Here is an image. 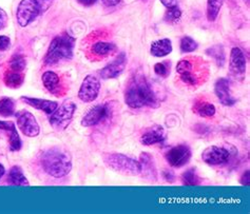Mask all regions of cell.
<instances>
[{"instance_id":"29","label":"cell","mask_w":250,"mask_h":214,"mask_svg":"<svg viewBox=\"0 0 250 214\" xmlns=\"http://www.w3.org/2000/svg\"><path fill=\"white\" fill-rule=\"evenodd\" d=\"M25 64H27V61L22 55H14L11 58L9 67L10 70L14 71V72H21L24 70Z\"/></svg>"},{"instance_id":"33","label":"cell","mask_w":250,"mask_h":214,"mask_svg":"<svg viewBox=\"0 0 250 214\" xmlns=\"http://www.w3.org/2000/svg\"><path fill=\"white\" fill-rule=\"evenodd\" d=\"M11 45V39L8 36H0V52L6 51Z\"/></svg>"},{"instance_id":"1","label":"cell","mask_w":250,"mask_h":214,"mask_svg":"<svg viewBox=\"0 0 250 214\" xmlns=\"http://www.w3.org/2000/svg\"><path fill=\"white\" fill-rule=\"evenodd\" d=\"M125 101L132 109L143 107L157 108L160 106L152 89L143 75H135L130 80L125 93Z\"/></svg>"},{"instance_id":"11","label":"cell","mask_w":250,"mask_h":214,"mask_svg":"<svg viewBox=\"0 0 250 214\" xmlns=\"http://www.w3.org/2000/svg\"><path fill=\"white\" fill-rule=\"evenodd\" d=\"M111 109L108 105H97L92 108L90 111L83 116L82 120L83 127H94L102 124L110 117Z\"/></svg>"},{"instance_id":"8","label":"cell","mask_w":250,"mask_h":214,"mask_svg":"<svg viewBox=\"0 0 250 214\" xmlns=\"http://www.w3.org/2000/svg\"><path fill=\"white\" fill-rule=\"evenodd\" d=\"M101 90V81L94 75H88L84 77L80 91H78V97L83 102L94 101Z\"/></svg>"},{"instance_id":"6","label":"cell","mask_w":250,"mask_h":214,"mask_svg":"<svg viewBox=\"0 0 250 214\" xmlns=\"http://www.w3.org/2000/svg\"><path fill=\"white\" fill-rule=\"evenodd\" d=\"M41 11V4L37 0H21L16 12L18 24L22 28L28 27L32 21H34L37 18Z\"/></svg>"},{"instance_id":"34","label":"cell","mask_w":250,"mask_h":214,"mask_svg":"<svg viewBox=\"0 0 250 214\" xmlns=\"http://www.w3.org/2000/svg\"><path fill=\"white\" fill-rule=\"evenodd\" d=\"M8 23V15L4 10L0 8V30H2Z\"/></svg>"},{"instance_id":"31","label":"cell","mask_w":250,"mask_h":214,"mask_svg":"<svg viewBox=\"0 0 250 214\" xmlns=\"http://www.w3.org/2000/svg\"><path fill=\"white\" fill-rule=\"evenodd\" d=\"M181 15H182V13H181L180 9L177 8V6H174V8H171V9L167 10L164 18H165V20L167 22L173 23V22H176L177 20H179V19L181 18Z\"/></svg>"},{"instance_id":"2","label":"cell","mask_w":250,"mask_h":214,"mask_svg":"<svg viewBox=\"0 0 250 214\" xmlns=\"http://www.w3.org/2000/svg\"><path fill=\"white\" fill-rule=\"evenodd\" d=\"M41 164L43 171L55 178L65 176L72 169L70 154L58 147L50 148L44 151L42 155Z\"/></svg>"},{"instance_id":"25","label":"cell","mask_w":250,"mask_h":214,"mask_svg":"<svg viewBox=\"0 0 250 214\" xmlns=\"http://www.w3.org/2000/svg\"><path fill=\"white\" fill-rule=\"evenodd\" d=\"M224 0H207V19L214 21L218 18Z\"/></svg>"},{"instance_id":"15","label":"cell","mask_w":250,"mask_h":214,"mask_svg":"<svg viewBox=\"0 0 250 214\" xmlns=\"http://www.w3.org/2000/svg\"><path fill=\"white\" fill-rule=\"evenodd\" d=\"M164 139H165V132H164L163 127L153 126L142 135L141 142L144 146H152L161 144Z\"/></svg>"},{"instance_id":"9","label":"cell","mask_w":250,"mask_h":214,"mask_svg":"<svg viewBox=\"0 0 250 214\" xmlns=\"http://www.w3.org/2000/svg\"><path fill=\"white\" fill-rule=\"evenodd\" d=\"M230 158V152L226 148L219 146H210L202 153L204 163L209 166H220L226 164Z\"/></svg>"},{"instance_id":"17","label":"cell","mask_w":250,"mask_h":214,"mask_svg":"<svg viewBox=\"0 0 250 214\" xmlns=\"http://www.w3.org/2000/svg\"><path fill=\"white\" fill-rule=\"evenodd\" d=\"M42 83L49 92L53 93L56 96L62 95V92L61 91V78L53 71H47L42 74Z\"/></svg>"},{"instance_id":"21","label":"cell","mask_w":250,"mask_h":214,"mask_svg":"<svg viewBox=\"0 0 250 214\" xmlns=\"http://www.w3.org/2000/svg\"><path fill=\"white\" fill-rule=\"evenodd\" d=\"M116 51V45L112 42L97 41L91 47V52L95 57H106Z\"/></svg>"},{"instance_id":"14","label":"cell","mask_w":250,"mask_h":214,"mask_svg":"<svg viewBox=\"0 0 250 214\" xmlns=\"http://www.w3.org/2000/svg\"><path fill=\"white\" fill-rule=\"evenodd\" d=\"M214 92L216 97L224 106H233L235 99L230 92L229 80L226 78H220L216 80L214 85Z\"/></svg>"},{"instance_id":"38","label":"cell","mask_w":250,"mask_h":214,"mask_svg":"<svg viewBox=\"0 0 250 214\" xmlns=\"http://www.w3.org/2000/svg\"><path fill=\"white\" fill-rule=\"evenodd\" d=\"M241 183H242V185H244V186H249V171L248 170L242 176Z\"/></svg>"},{"instance_id":"24","label":"cell","mask_w":250,"mask_h":214,"mask_svg":"<svg viewBox=\"0 0 250 214\" xmlns=\"http://www.w3.org/2000/svg\"><path fill=\"white\" fill-rule=\"evenodd\" d=\"M194 112L202 116V117H212L215 114V107L212 103H209L207 101L196 102V105L194 107Z\"/></svg>"},{"instance_id":"7","label":"cell","mask_w":250,"mask_h":214,"mask_svg":"<svg viewBox=\"0 0 250 214\" xmlns=\"http://www.w3.org/2000/svg\"><path fill=\"white\" fill-rule=\"evenodd\" d=\"M16 118L18 128L21 129L23 135L28 136V137H36L39 135L41 128H39L35 116L32 113L25 111V110H21V111L16 113Z\"/></svg>"},{"instance_id":"39","label":"cell","mask_w":250,"mask_h":214,"mask_svg":"<svg viewBox=\"0 0 250 214\" xmlns=\"http://www.w3.org/2000/svg\"><path fill=\"white\" fill-rule=\"evenodd\" d=\"M77 1L84 6H91L96 2V0H77Z\"/></svg>"},{"instance_id":"37","label":"cell","mask_w":250,"mask_h":214,"mask_svg":"<svg viewBox=\"0 0 250 214\" xmlns=\"http://www.w3.org/2000/svg\"><path fill=\"white\" fill-rule=\"evenodd\" d=\"M103 3L107 6H115L122 2V0H102Z\"/></svg>"},{"instance_id":"3","label":"cell","mask_w":250,"mask_h":214,"mask_svg":"<svg viewBox=\"0 0 250 214\" xmlns=\"http://www.w3.org/2000/svg\"><path fill=\"white\" fill-rule=\"evenodd\" d=\"M74 38L68 34H62L52 40L44 57L47 66H54L62 60H70L73 56Z\"/></svg>"},{"instance_id":"30","label":"cell","mask_w":250,"mask_h":214,"mask_svg":"<svg viewBox=\"0 0 250 214\" xmlns=\"http://www.w3.org/2000/svg\"><path fill=\"white\" fill-rule=\"evenodd\" d=\"M197 49V43L191 37L185 36L181 40V51L183 53H190Z\"/></svg>"},{"instance_id":"28","label":"cell","mask_w":250,"mask_h":214,"mask_svg":"<svg viewBox=\"0 0 250 214\" xmlns=\"http://www.w3.org/2000/svg\"><path fill=\"white\" fill-rule=\"evenodd\" d=\"M207 54L213 57L215 62L218 63L220 67H222L224 62H225V53H224L223 48L221 47V45H213L212 48L208 49Z\"/></svg>"},{"instance_id":"18","label":"cell","mask_w":250,"mask_h":214,"mask_svg":"<svg viewBox=\"0 0 250 214\" xmlns=\"http://www.w3.org/2000/svg\"><path fill=\"white\" fill-rule=\"evenodd\" d=\"M0 130H5L10 133L9 144L11 151H19L21 148V139L19 137L18 132L14 122L12 121H0Z\"/></svg>"},{"instance_id":"20","label":"cell","mask_w":250,"mask_h":214,"mask_svg":"<svg viewBox=\"0 0 250 214\" xmlns=\"http://www.w3.org/2000/svg\"><path fill=\"white\" fill-rule=\"evenodd\" d=\"M150 52L155 57L167 56L172 52V44H171V41L168 38H164V39L156 40L151 43Z\"/></svg>"},{"instance_id":"27","label":"cell","mask_w":250,"mask_h":214,"mask_svg":"<svg viewBox=\"0 0 250 214\" xmlns=\"http://www.w3.org/2000/svg\"><path fill=\"white\" fill-rule=\"evenodd\" d=\"M182 181L185 186H196L201 183V178L195 169H189L182 174Z\"/></svg>"},{"instance_id":"26","label":"cell","mask_w":250,"mask_h":214,"mask_svg":"<svg viewBox=\"0 0 250 214\" xmlns=\"http://www.w3.org/2000/svg\"><path fill=\"white\" fill-rule=\"evenodd\" d=\"M15 114V102L9 97L0 98V115L3 117H10Z\"/></svg>"},{"instance_id":"32","label":"cell","mask_w":250,"mask_h":214,"mask_svg":"<svg viewBox=\"0 0 250 214\" xmlns=\"http://www.w3.org/2000/svg\"><path fill=\"white\" fill-rule=\"evenodd\" d=\"M154 72L161 77H167L170 73V66L168 67L166 62H159L154 66Z\"/></svg>"},{"instance_id":"4","label":"cell","mask_w":250,"mask_h":214,"mask_svg":"<svg viewBox=\"0 0 250 214\" xmlns=\"http://www.w3.org/2000/svg\"><path fill=\"white\" fill-rule=\"evenodd\" d=\"M103 159L110 169L124 175H140L141 165L140 161L131 158L127 155L121 153H107L103 156Z\"/></svg>"},{"instance_id":"10","label":"cell","mask_w":250,"mask_h":214,"mask_svg":"<svg viewBox=\"0 0 250 214\" xmlns=\"http://www.w3.org/2000/svg\"><path fill=\"white\" fill-rule=\"evenodd\" d=\"M165 157L171 167L181 168L189 163L191 158V151L188 146L179 145L171 148L166 153Z\"/></svg>"},{"instance_id":"22","label":"cell","mask_w":250,"mask_h":214,"mask_svg":"<svg viewBox=\"0 0 250 214\" xmlns=\"http://www.w3.org/2000/svg\"><path fill=\"white\" fill-rule=\"evenodd\" d=\"M9 181L11 185L14 186L28 187L30 185L29 180L25 177V175L21 170V168L18 166H14L11 168V170L9 172Z\"/></svg>"},{"instance_id":"19","label":"cell","mask_w":250,"mask_h":214,"mask_svg":"<svg viewBox=\"0 0 250 214\" xmlns=\"http://www.w3.org/2000/svg\"><path fill=\"white\" fill-rule=\"evenodd\" d=\"M140 165H141V174L148 178H156V170L153 163V158L150 154L143 152L140 156Z\"/></svg>"},{"instance_id":"16","label":"cell","mask_w":250,"mask_h":214,"mask_svg":"<svg viewBox=\"0 0 250 214\" xmlns=\"http://www.w3.org/2000/svg\"><path fill=\"white\" fill-rule=\"evenodd\" d=\"M21 100H23L27 105L33 107L34 109L41 110L47 114H52L58 108V103L56 101H51L47 99L33 98V97L21 96Z\"/></svg>"},{"instance_id":"36","label":"cell","mask_w":250,"mask_h":214,"mask_svg":"<svg viewBox=\"0 0 250 214\" xmlns=\"http://www.w3.org/2000/svg\"><path fill=\"white\" fill-rule=\"evenodd\" d=\"M163 175H164V178H165L167 181H170V183H172V181L174 180V175L173 173L169 171V170H165L163 172Z\"/></svg>"},{"instance_id":"23","label":"cell","mask_w":250,"mask_h":214,"mask_svg":"<svg viewBox=\"0 0 250 214\" xmlns=\"http://www.w3.org/2000/svg\"><path fill=\"white\" fill-rule=\"evenodd\" d=\"M24 80V77L21 72H14V71H6L3 81L6 87L12 88V89H17L21 87Z\"/></svg>"},{"instance_id":"12","label":"cell","mask_w":250,"mask_h":214,"mask_svg":"<svg viewBox=\"0 0 250 214\" xmlns=\"http://www.w3.org/2000/svg\"><path fill=\"white\" fill-rule=\"evenodd\" d=\"M230 72L235 77L244 76L246 72V58L240 48H233L230 53Z\"/></svg>"},{"instance_id":"40","label":"cell","mask_w":250,"mask_h":214,"mask_svg":"<svg viewBox=\"0 0 250 214\" xmlns=\"http://www.w3.org/2000/svg\"><path fill=\"white\" fill-rule=\"evenodd\" d=\"M4 173H5V169H4V167L0 164V179L2 178V176L4 175Z\"/></svg>"},{"instance_id":"35","label":"cell","mask_w":250,"mask_h":214,"mask_svg":"<svg viewBox=\"0 0 250 214\" xmlns=\"http://www.w3.org/2000/svg\"><path fill=\"white\" fill-rule=\"evenodd\" d=\"M161 2L166 6L167 9L174 8V6H177V0H161Z\"/></svg>"},{"instance_id":"13","label":"cell","mask_w":250,"mask_h":214,"mask_svg":"<svg viewBox=\"0 0 250 214\" xmlns=\"http://www.w3.org/2000/svg\"><path fill=\"white\" fill-rule=\"evenodd\" d=\"M127 64V58L124 53L118 55L115 59L109 63L108 66L104 67L103 70L100 71V75L104 79H111L116 78L118 75L123 73V71L126 68Z\"/></svg>"},{"instance_id":"5","label":"cell","mask_w":250,"mask_h":214,"mask_svg":"<svg viewBox=\"0 0 250 214\" xmlns=\"http://www.w3.org/2000/svg\"><path fill=\"white\" fill-rule=\"evenodd\" d=\"M76 105L72 101H64L51 114L50 125L55 131H63L71 124L75 113Z\"/></svg>"}]
</instances>
